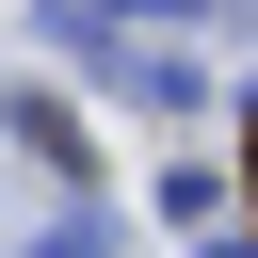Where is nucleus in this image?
<instances>
[{
    "label": "nucleus",
    "mask_w": 258,
    "mask_h": 258,
    "mask_svg": "<svg viewBox=\"0 0 258 258\" xmlns=\"http://www.w3.org/2000/svg\"><path fill=\"white\" fill-rule=\"evenodd\" d=\"M242 177H258V145H242Z\"/></svg>",
    "instance_id": "f257e3e1"
}]
</instances>
